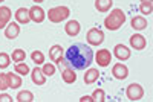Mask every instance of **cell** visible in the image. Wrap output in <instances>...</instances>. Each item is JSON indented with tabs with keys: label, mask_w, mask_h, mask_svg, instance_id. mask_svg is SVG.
I'll return each instance as SVG.
<instances>
[{
	"label": "cell",
	"mask_w": 153,
	"mask_h": 102,
	"mask_svg": "<svg viewBox=\"0 0 153 102\" xmlns=\"http://www.w3.org/2000/svg\"><path fill=\"white\" fill-rule=\"evenodd\" d=\"M49 58L52 62H60L63 58H65V49H63L60 44H54L49 49Z\"/></svg>",
	"instance_id": "obj_10"
},
{
	"label": "cell",
	"mask_w": 153,
	"mask_h": 102,
	"mask_svg": "<svg viewBox=\"0 0 153 102\" xmlns=\"http://www.w3.org/2000/svg\"><path fill=\"white\" fill-rule=\"evenodd\" d=\"M113 54H115V57H117L120 61L129 59L130 55H132V52L129 50V47L124 46V44H117V46H115V47H113Z\"/></svg>",
	"instance_id": "obj_11"
},
{
	"label": "cell",
	"mask_w": 153,
	"mask_h": 102,
	"mask_svg": "<svg viewBox=\"0 0 153 102\" xmlns=\"http://www.w3.org/2000/svg\"><path fill=\"white\" fill-rule=\"evenodd\" d=\"M42 72L45 73V76L48 78V76H52L55 75V66L54 64H51V62H43V69Z\"/></svg>",
	"instance_id": "obj_27"
},
{
	"label": "cell",
	"mask_w": 153,
	"mask_h": 102,
	"mask_svg": "<svg viewBox=\"0 0 153 102\" xmlns=\"http://www.w3.org/2000/svg\"><path fill=\"white\" fill-rule=\"evenodd\" d=\"M31 79H32V82H34L35 85H45L46 76H45V73L42 72V69H38V67L35 66V69H32V72H31Z\"/></svg>",
	"instance_id": "obj_14"
},
{
	"label": "cell",
	"mask_w": 153,
	"mask_h": 102,
	"mask_svg": "<svg viewBox=\"0 0 153 102\" xmlns=\"http://www.w3.org/2000/svg\"><path fill=\"white\" fill-rule=\"evenodd\" d=\"M11 62V57L5 52H0V69H6Z\"/></svg>",
	"instance_id": "obj_29"
},
{
	"label": "cell",
	"mask_w": 153,
	"mask_h": 102,
	"mask_svg": "<svg viewBox=\"0 0 153 102\" xmlns=\"http://www.w3.org/2000/svg\"><path fill=\"white\" fill-rule=\"evenodd\" d=\"M2 2H5V0H0V3H2Z\"/></svg>",
	"instance_id": "obj_35"
},
{
	"label": "cell",
	"mask_w": 153,
	"mask_h": 102,
	"mask_svg": "<svg viewBox=\"0 0 153 102\" xmlns=\"http://www.w3.org/2000/svg\"><path fill=\"white\" fill-rule=\"evenodd\" d=\"M139 11H141V14H152L153 11V0H146V2H139Z\"/></svg>",
	"instance_id": "obj_22"
},
{
	"label": "cell",
	"mask_w": 153,
	"mask_h": 102,
	"mask_svg": "<svg viewBox=\"0 0 153 102\" xmlns=\"http://www.w3.org/2000/svg\"><path fill=\"white\" fill-rule=\"evenodd\" d=\"M126 96L129 101H141L143 96H144V88L139 85V84H130L129 87H127V90H126Z\"/></svg>",
	"instance_id": "obj_5"
},
{
	"label": "cell",
	"mask_w": 153,
	"mask_h": 102,
	"mask_svg": "<svg viewBox=\"0 0 153 102\" xmlns=\"http://www.w3.org/2000/svg\"><path fill=\"white\" fill-rule=\"evenodd\" d=\"M20 35V24L19 23H8L6 28H5V37L9 38V40H14Z\"/></svg>",
	"instance_id": "obj_12"
},
{
	"label": "cell",
	"mask_w": 153,
	"mask_h": 102,
	"mask_svg": "<svg viewBox=\"0 0 153 102\" xmlns=\"http://www.w3.org/2000/svg\"><path fill=\"white\" fill-rule=\"evenodd\" d=\"M71 14V11L68 6H55V8H51L49 12H48V18L49 21L52 23H61L65 21Z\"/></svg>",
	"instance_id": "obj_3"
},
{
	"label": "cell",
	"mask_w": 153,
	"mask_h": 102,
	"mask_svg": "<svg viewBox=\"0 0 153 102\" xmlns=\"http://www.w3.org/2000/svg\"><path fill=\"white\" fill-rule=\"evenodd\" d=\"M92 99L95 102H104L106 101V93H104L103 88H97V90L94 92V95H92Z\"/></svg>",
	"instance_id": "obj_28"
},
{
	"label": "cell",
	"mask_w": 153,
	"mask_h": 102,
	"mask_svg": "<svg viewBox=\"0 0 153 102\" xmlns=\"http://www.w3.org/2000/svg\"><path fill=\"white\" fill-rule=\"evenodd\" d=\"M113 5V0H95V8L98 12H109Z\"/></svg>",
	"instance_id": "obj_21"
},
{
	"label": "cell",
	"mask_w": 153,
	"mask_h": 102,
	"mask_svg": "<svg viewBox=\"0 0 153 102\" xmlns=\"http://www.w3.org/2000/svg\"><path fill=\"white\" fill-rule=\"evenodd\" d=\"M0 102H12V98L6 93H2L0 95Z\"/></svg>",
	"instance_id": "obj_31"
},
{
	"label": "cell",
	"mask_w": 153,
	"mask_h": 102,
	"mask_svg": "<svg viewBox=\"0 0 153 102\" xmlns=\"http://www.w3.org/2000/svg\"><path fill=\"white\" fill-rule=\"evenodd\" d=\"M14 15H16V20H17L19 24H26V23L31 21V18H29V9L28 8H19Z\"/></svg>",
	"instance_id": "obj_15"
},
{
	"label": "cell",
	"mask_w": 153,
	"mask_h": 102,
	"mask_svg": "<svg viewBox=\"0 0 153 102\" xmlns=\"http://www.w3.org/2000/svg\"><path fill=\"white\" fill-rule=\"evenodd\" d=\"M14 70H16V73H19V75H28V73H29V67H28V64H25V61H23V62H16Z\"/></svg>",
	"instance_id": "obj_26"
},
{
	"label": "cell",
	"mask_w": 153,
	"mask_h": 102,
	"mask_svg": "<svg viewBox=\"0 0 153 102\" xmlns=\"http://www.w3.org/2000/svg\"><path fill=\"white\" fill-rule=\"evenodd\" d=\"M8 87V78H6V73H0V90H6Z\"/></svg>",
	"instance_id": "obj_30"
},
{
	"label": "cell",
	"mask_w": 153,
	"mask_h": 102,
	"mask_svg": "<svg viewBox=\"0 0 153 102\" xmlns=\"http://www.w3.org/2000/svg\"><path fill=\"white\" fill-rule=\"evenodd\" d=\"M95 59L98 62V66L100 67H107L110 62H112V54H110V50L109 49H101L97 52L95 55Z\"/></svg>",
	"instance_id": "obj_6"
},
{
	"label": "cell",
	"mask_w": 153,
	"mask_h": 102,
	"mask_svg": "<svg viewBox=\"0 0 153 102\" xmlns=\"http://www.w3.org/2000/svg\"><path fill=\"white\" fill-rule=\"evenodd\" d=\"M19 102H32L34 101V95H32V92H29V90H23V92H20L19 95H17V98H16Z\"/></svg>",
	"instance_id": "obj_24"
},
{
	"label": "cell",
	"mask_w": 153,
	"mask_h": 102,
	"mask_svg": "<svg viewBox=\"0 0 153 102\" xmlns=\"http://www.w3.org/2000/svg\"><path fill=\"white\" fill-rule=\"evenodd\" d=\"M65 31H66V34L69 37H76L80 34V31H81V26H80V23L76 20H69L66 23V26H65Z\"/></svg>",
	"instance_id": "obj_13"
},
{
	"label": "cell",
	"mask_w": 153,
	"mask_h": 102,
	"mask_svg": "<svg viewBox=\"0 0 153 102\" xmlns=\"http://www.w3.org/2000/svg\"><path fill=\"white\" fill-rule=\"evenodd\" d=\"M12 17V12L8 6H0V29L6 28V24L9 23Z\"/></svg>",
	"instance_id": "obj_16"
},
{
	"label": "cell",
	"mask_w": 153,
	"mask_h": 102,
	"mask_svg": "<svg viewBox=\"0 0 153 102\" xmlns=\"http://www.w3.org/2000/svg\"><path fill=\"white\" fill-rule=\"evenodd\" d=\"M130 23H132V28H133L135 31H143V29L147 28V20H146L143 15H136V17H133Z\"/></svg>",
	"instance_id": "obj_19"
},
{
	"label": "cell",
	"mask_w": 153,
	"mask_h": 102,
	"mask_svg": "<svg viewBox=\"0 0 153 102\" xmlns=\"http://www.w3.org/2000/svg\"><path fill=\"white\" fill-rule=\"evenodd\" d=\"M98 78H100V72H98V69H87V70H86L84 82H86L87 85H89V84H94Z\"/></svg>",
	"instance_id": "obj_20"
},
{
	"label": "cell",
	"mask_w": 153,
	"mask_h": 102,
	"mask_svg": "<svg viewBox=\"0 0 153 102\" xmlns=\"http://www.w3.org/2000/svg\"><path fill=\"white\" fill-rule=\"evenodd\" d=\"M124 23H126V14L120 8L110 11V14L104 18V26L109 31H118Z\"/></svg>",
	"instance_id": "obj_2"
},
{
	"label": "cell",
	"mask_w": 153,
	"mask_h": 102,
	"mask_svg": "<svg viewBox=\"0 0 153 102\" xmlns=\"http://www.w3.org/2000/svg\"><path fill=\"white\" fill-rule=\"evenodd\" d=\"M32 2H35V3H42V2H45V0H32Z\"/></svg>",
	"instance_id": "obj_33"
},
{
	"label": "cell",
	"mask_w": 153,
	"mask_h": 102,
	"mask_svg": "<svg viewBox=\"0 0 153 102\" xmlns=\"http://www.w3.org/2000/svg\"><path fill=\"white\" fill-rule=\"evenodd\" d=\"M86 40H87V43L91 46H100L101 43L104 41V32L101 29H98V28H92L91 31L87 32Z\"/></svg>",
	"instance_id": "obj_4"
},
{
	"label": "cell",
	"mask_w": 153,
	"mask_h": 102,
	"mask_svg": "<svg viewBox=\"0 0 153 102\" xmlns=\"http://www.w3.org/2000/svg\"><path fill=\"white\" fill-rule=\"evenodd\" d=\"M139 2H146V0H139Z\"/></svg>",
	"instance_id": "obj_34"
},
{
	"label": "cell",
	"mask_w": 153,
	"mask_h": 102,
	"mask_svg": "<svg viewBox=\"0 0 153 102\" xmlns=\"http://www.w3.org/2000/svg\"><path fill=\"white\" fill-rule=\"evenodd\" d=\"M31 58H32V61L35 62L37 66H38V64H43V62H45V54L40 52V50H34V52L31 54Z\"/></svg>",
	"instance_id": "obj_25"
},
{
	"label": "cell",
	"mask_w": 153,
	"mask_h": 102,
	"mask_svg": "<svg viewBox=\"0 0 153 102\" xmlns=\"http://www.w3.org/2000/svg\"><path fill=\"white\" fill-rule=\"evenodd\" d=\"M29 18L34 23H43L46 18V12L43 11V8L34 5L32 8H29Z\"/></svg>",
	"instance_id": "obj_7"
},
{
	"label": "cell",
	"mask_w": 153,
	"mask_h": 102,
	"mask_svg": "<svg viewBox=\"0 0 153 102\" xmlns=\"http://www.w3.org/2000/svg\"><path fill=\"white\" fill-rule=\"evenodd\" d=\"M11 58H12L14 62H23L25 59H26V52H25L23 49H16V50H12Z\"/></svg>",
	"instance_id": "obj_23"
},
{
	"label": "cell",
	"mask_w": 153,
	"mask_h": 102,
	"mask_svg": "<svg viewBox=\"0 0 153 102\" xmlns=\"http://www.w3.org/2000/svg\"><path fill=\"white\" fill-rule=\"evenodd\" d=\"M65 59L74 70H84L92 64L94 50L84 43H74L65 50Z\"/></svg>",
	"instance_id": "obj_1"
},
{
	"label": "cell",
	"mask_w": 153,
	"mask_h": 102,
	"mask_svg": "<svg viewBox=\"0 0 153 102\" xmlns=\"http://www.w3.org/2000/svg\"><path fill=\"white\" fill-rule=\"evenodd\" d=\"M112 75L117 79L123 81V79H126L127 76H129V69H127V66L123 64V62H117V64L112 67Z\"/></svg>",
	"instance_id": "obj_9"
},
{
	"label": "cell",
	"mask_w": 153,
	"mask_h": 102,
	"mask_svg": "<svg viewBox=\"0 0 153 102\" xmlns=\"http://www.w3.org/2000/svg\"><path fill=\"white\" fill-rule=\"evenodd\" d=\"M6 78H8V87L9 88H12V90H16V88H19V87H22V76L17 73V75H14V73H6Z\"/></svg>",
	"instance_id": "obj_17"
},
{
	"label": "cell",
	"mask_w": 153,
	"mask_h": 102,
	"mask_svg": "<svg viewBox=\"0 0 153 102\" xmlns=\"http://www.w3.org/2000/svg\"><path fill=\"white\" fill-rule=\"evenodd\" d=\"M129 41H130V46L135 49V50H144L147 47V40H146V37H143L141 34H135L129 38Z\"/></svg>",
	"instance_id": "obj_8"
},
{
	"label": "cell",
	"mask_w": 153,
	"mask_h": 102,
	"mask_svg": "<svg viewBox=\"0 0 153 102\" xmlns=\"http://www.w3.org/2000/svg\"><path fill=\"white\" fill-rule=\"evenodd\" d=\"M80 102H94V99H92V96H83V98H80Z\"/></svg>",
	"instance_id": "obj_32"
},
{
	"label": "cell",
	"mask_w": 153,
	"mask_h": 102,
	"mask_svg": "<svg viewBox=\"0 0 153 102\" xmlns=\"http://www.w3.org/2000/svg\"><path fill=\"white\" fill-rule=\"evenodd\" d=\"M61 78L66 84H74L76 81V75H75V70L72 67H66L61 70Z\"/></svg>",
	"instance_id": "obj_18"
}]
</instances>
